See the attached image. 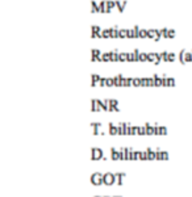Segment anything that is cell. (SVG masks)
I'll list each match as a JSON object with an SVG mask.
<instances>
[{"label":"cell","mask_w":192,"mask_h":197,"mask_svg":"<svg viewBox=\"0 0 192 197\" xmlns=\"http://www.w3.org/2000/svg\"><path fill=\"white\" fill-rule=\"evenodd\" d=\"M187 62H192L191 51H185V53H184V63H187Z\"/></svg>","instance_id":"484cf974"},{"label":"cell","mask_w":192,"mask_h":197,"mask_svg":"<svg viewBox=\"0 0 192 197\" xmlns=\"http://www.w3.org/2000/svg\"><path fill=\"white\" fill-rule=\"evenodd\" d=\"M175 34H176V32H175L174 29H168L167 30V38H175Z\"/></svg>","instance_id":"1f68e13d"},{"label":"cell","mask_w":192,"mask_h":197,"mask_svg":"<svg viewBox=\"0 0 192 197\" xmlns=\"http://www.w3.org/2000/svg\"><path fill=\"white\" fill-rule=\"evenodd\" d=\"M138 57H140V50L138 49H134L132 51V59H133V62H138Z\"/></svg>","instance_id":"d6986e66"},{"label":"cell","mask_w":192,"mask_h":197,"mask_svg":"<svg viewBox=\"0 0 192 197\" xmlns=\"http://www.w3.org/2000/svg\"><path fill=\"white\" fill-rule=\"evenodd\" d=\"M99 8H100V13H108L107 0H101V1H99Z\"/></svg>","instance_id":"9c48e42d"},{"label":"cell","mask_w":192,"mask_h":197,"mask_svg":"<svg viewBox=\"0 0 192 197\" xmlns=\"http://www.w3.org/2000/svg\"><path fill=\"white\" fill-rule=\"evenodd\" d=\"M126 0H115V5H116L119 12H124V9L126 7Z\"/></svg>","instance_id":"8992f818"},{"label":"cell","mask_w":192,"mask_h":197,"mask_svg":"<svg viewBox=\"0 0 192 197\" xmlns=\"http://www.w3.org/2000/svg\"><path fill=\"white\" fill-rule=\"evenodd\" d=\"M119 29H120V28L117 26V25L109 28V30H111V38H119Z\"/></svg>","instance_id":"8fae6325"},{"label":"cell","mask_w":192,"mask_h":197,"mask_svg":"<svg viewBox=\"0 0 192 197\" xmlns=\"http://www.w3.org/2000/svg\"><path fill=\"white\" fill-rule=\"evenodd\" d=\"M132 85V78L126 76V78H124L122 80V87H130Z\"/></svg>","instance_id":"7402d4cb"},{"label":"cell","mask_w":192,"mask_h":197,"mask_svg":"<svg viewBox=\"0 0 192 197\" xmlns=\"http://www.w3.org/2000/svg\"><path fill=\"white\" fill-rule=\"evenodd\" d=\"M119 50L111 51V62H119Z\"/></svg>","instance_id":"5bb4252c"},{"label":"cell","mask_w":192,"mask_h":197,"mask_svg":"<svg viewBox=\"0 0 192 197\" xmlns=\"http://www.w3.org/2000/svg\"><path fill=\"white\" fill-rule=\"evenodd\" d=\"M126 38H133V30L132 29H128L126 30Z\"/></svg>","instance_id":"d590c367"},{"label":"cell","mask_w":192,"mask_h":197,"mask_svg":"<svg viewBox=\"0 0 192 197\" xmlns=\"http://www.w3.org/2000/svg\"><path fill=\"white\" fill-rule=\"evenodd\" d=\"M191 54H192V50H191Z\"/></svg>","instance_id":"8d00e7d4"},{"label":"cell","mask_w":192,"mask_h":197,"mask_svg":"<svg viewBox=\"0 0 192 197\" xmlns=\"http://www.w3.org/2000/svg\"><path fill=\"white\" fill-rule=\"evenodd\" d=\"M101 28L99 25H91V37L92 38H103L101 37Z\"/></svg>","instance_id":"7a4b0ae2"},{"label":"cell","mask_w":192,"mask_h":197,"mask_svg":"<svg viewBox=\"0 0 192 197\" xmlns=\"http://www.w3.org/2000/svg\"><path fill=\"white\" fill-rule=\"evenodd\" d=\"M126 30L128 29H125V28L119 29V38H126Z\"/></svg>","instance_id":"4316f807"},{"label":"cell","mask_w":192,"mask_h":197,"mask_svg":"<svg viewBox=\"0 0 192 197\" xmlns=\"http://www.w3.org/2000/svg\"><path fill=\"white\" fill-rule=\"evenodd\" d=\"M103 151L100 149H96V147H93L92 149V158L93 159H101L103 158Z\"/></svg>","instance_id":"ba28073f"},{"label":"cell","mask_w":192,"mask_h":197,"mask_svg":"<svg viewBox=\"0 0 192 197\" xmlns=\"http://www.w3.org/2000/svg\"><path fill=\"white\" fill-rule=\"evenodd\" d=\"M174 85H175V79L174 78H168L167 87H174Z\"/></svg>","instance_id":"d6a6232c"},{"label":"cell","mask_w":192,"mask_h":197,"mask_svg":"<svg viewBox=\"0 0 192 197\" xmlns=\"http://www.w3.org/2000/svg\"><path fill=\"white\" fill-rule=\"evenodd\" d=\"M113 79V85L115 87H122V80H124V75L122 74H119L116 75Z\"/></svg>","instance_id":"52a82bcc"},{"label":"cell","mask_w":192,"mask_h":197,"mask_svg":"<svg viewBox=\"0 0 192 197\" xmlns=\"http://www.w3.org/2000/svg\"><path fill=\"white\" fill-rule=\"evenodd\" d=\"M91 183L95 184V185H100V184H103V173H99V172L93 173L92 176H91Z\"/></svg>","instance_id":"5b68a950"},{"label":"cell","mask_w":192,"mask_h":197,"mask_svg":"<svg viewBox=\"0 0 192 197\" xmlns=\"http://www.w3.org/2000/svg\"><path fill=\"white\" fill-rule=\"evenodd\" d=\"M141 85L142 87H148V78H141Z\"/></svg>","instance_id":"836d02e7"},{"label":"cell","mask_w":192,"mask_h":197,"mask_svg":"<svg viewBox=\"0 0 192 197\" xmlns=\"http://www.w3.org/2000/svg\"><path fill=\"white\" fill-rule=\"evenodd\" d=\"M178 59V55H176V53H170L168 51L167 53V62H174Z\"/></svg>","instance_id":"ac0fdd59"},{"label":"cell","mask_w":192,"mask_h":197,"mask_svg":"<svg viewBox=\"0 0 192 197\" xmlns=\"http://www.w3.org/2000/svg\"><path fill=\"white\" fill-rule=\"evenodd\" d=\"M162 78V85H163V87H167V83H168V76L166 74H163L161 76Z\"/></svg>","instance_id":"83f0119b"},{"label":"cell","mask_w":192,"mask_h":197,"mask_svg":"<svg viewBox=\"0 0 192 197\" xmlns=\"http://www.w3.org/2000/svg\"><path fill=\"white\" fill-rule=\"evenodd\" d=\"M167 30H168V28H162V29H159V33H161V36L163 38H167Z\"/></svg>","instance_id":"f1b7e54d"},{"label":"cell","mask_w":192,"mask_h":197,"mask_svg":"<svg viewBox=\"0 0 192 197\" xmlns=\"http://www.w3.org/2000/svg\"><path fill=\"white\" fill-rule=\"evenodd\" d=\"M108 130H109V134L116 136L117 134V125H115V124H109V125H108Z\"/></svg>","instance_id":"9a60e30c"},{"label":"cell","mask_w":192,"mask_h":197,"mask_svg":"<svg viewBox=\"0 0 192 197\" xmlns=\"http://www.w3.org/2000/svg\"><path fill=\"white\" fill-rule=\"evenodd\" d=\"M184 53H185L184 49H183V50H180L178 53V59H179V62H180L182 65H184Z\"/></svg>","instance_id":"44dd1931"},{"label":"cell","mask_w":192,"mask_h":197,"mask_svg":"<svg viewBox=\"0 0 192 197\" xmlns=\"http://www.w3.org/2000/svg\"><path fill=\"white\" fill-rule=\"evenodd\" d=\"M101 37H103V38H111V30H109V28H108V29H103V30H101Z\"/></svg>","instance_id":"d4e9b609"},{"label":"cell","mask_w":192,"mask_h":197,"mask_svg":"<svg viewBox=\"0 0 192 197\" xmlns=\"http://www.w3.org/2000/svg\"><path fill=\"white\" fill-rule=\"evenodd\" d=\"M107 8H108V13H109L113 8H116V5H115V0H107Z\"/></svg>","instance_id":"ffe728a7"},{"label":"cell","mask_w":192,"mask_h":197,"mask_svg":"<svg viewBox=\"0 0 192 197\" xmlns=\"http://www.w3.org/2000/svg\"><path fill=\"white\" fill-rule=\"evenodd\" d=\"M103 183L107 185H112L116 183V177L113 173H105V175H103Z\"/></svg>","instance_id":"3957f363"},{"label":"cell","mask_w":192,"mask_h":197,"mask_svg":"<svg viewBox=\"0 0 192 197\" xmlns=\"http://www.w3.org/2000/svg\"><path fill=\"white\" fill-rule=\"evenodd\" d=\"M140 29L141 28L138 25H134L132 28V30H133V38H140Z\"/></svg>","instance_id":"e0dca14e"},{"label":"cell","mask_w":192,"mask_h":197,"mask_svg":"<svg viewBox=\"0 0 192 197\" xmlns=\"http://www.w3.org/2000/svg\"><path fill=\"white\" fill-rule=\"evenodd\" d=\"M99 79H100V75L92 74V75H91V84H92V85H97V83H99Z\"/></svg>","instance_id":"2e32d148"},{"label":"cell","mask_w":192,"mask_h":197,"mask_svg":"<svg viewBox=\"0 0 192 197\" xmlns=\"http://www.w3.org/2000/svg\"><path fill=\"white\" fill-rule=\"evenodd\" d=\"M119 62H126V51L119 53Z\"/></svg>","instance_id":"603a6c76"},{"label":"cell","mask_w":192,"mask_h":197,"mask_svg":"<svg viewBox=\"0 0 192 197\" xmlns=\"http://www.w3.org/2000/svg\"><path fill=\"white\" fill-rule=\"evenodd\" d=\"M132 85L133 87H141V78H132Z\"/></svg>","instance_id":"cb8c5ba5"},{"label":"cell","mask_w":192,"mask_h":197,"mask_svg":"<svg viewBox=\"0 0 192 197\" xmlns=\"http://www.w3.org/2000/svg\"><path fill=\"white\" fill-rule=\"evenodd\" d=\"M138 62H146V53L140 51V57H138Z\"/></svg>","instance_id":"4dcf8cb0"},{"label":"cell","mask_w":192,"mask_h":197,"mask_svg":"<svg viewBox=\"0 0 192 197\" xmlns=\"http://www.w3.org/2000/svg\"><path fill=\"white\" fill-rule=\"evenodd\" d=\"M153 82H154V87H162V78L158 74L153 75Z\"/></svg>","instance_id":"30bf717a"},{"label":"cell","mask_w":192,"mask_h":197,"mask_svg":"<svg viewBox=\"0 0 192 197\" xmlns=\"http://www.w3.org/2000/svg\"><path fill=\"white\" fill-rule=\"evenodd\" d=\"M101 53L99 49H92L91 50V61L92 62H101Z\"/></svg>","instance_id":"277c9868"},{"label":"cell","mask_w":192,"mask_h":197,"mask_svg":"<svg viewBox=\"0 0 192 197\" xmlns=\"http://www.w3.org/2000/svg\"><path fill=\"white\" fill-rule=\"evenodd\" d=\"M167 53H168V51H162V53H161L162 61H165V62H167Z\"/></svg>","instance_id":"e575fe53"},{"label":"cell","mask_w":192,"mask_h":197,"mask_svg":"<svg viewBox=\"0 0 192 197\" xmlns=\"http://www.w3.org/2000/svg\"><path fill=\"white\" fill-rule=\"evenodd\" d=\"M146 38H151L154 41H159L162 38L161 33H159V29H148V37Z\"/></svg>","instance_id":"6da1fadb"},{"label":"cell","mask_w":192,"mask_h":197,"mask_svg":"<svg viewBox=\"0 0 192 197\" xmlns=\"http://www.w3.org/2000/svg\"><path fill=\"white\" fill-rule=\"evenodd\" d=\"M91 12H92V13H97V12H99V13H100L99 4L96 3L95 0H92V1H91Z\"/></svg>","instance_id":"7c38bea8"},{"label":"cell","mask_w":192,"mask_h":197,"mask_svg":"<svg viewBox=\"0 0 192 197\" xmlns=\"http://www.w3.org/2000/svg\"><path fill=\"white\" fill-rule=\"evenodd\" d=\"M101 62H111V51H105V53H101Z\"/></svg>","instance_id":"4fadbf2b"},{"label":"cell","mask_w":192,"mask_h":197,"mask_svg":"<svg viewBox=\"0 0 192 197\" xmlns=\"http://www.w3.org/2000/svg\"><path fill=\"white\" fill-rule=\"evenodd\" d=\"M148 37V29H140V38Z\"/></svg>","instance_id":"f546056e"}]
</instances>
